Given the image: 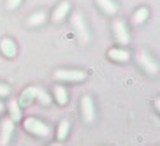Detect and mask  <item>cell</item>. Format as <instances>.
<instances>
[{
    "label": "cell",
    "mask_w": 160,
    "mask_h": 146,
    "mask_svg": "<svg viewBox=\"0 0 160 146\" xmlns=\"http://www.w3.org/2000/svg\"><path fill=\"white\" fill-rule=\"evenodd\" d=\"M33 99H37L39 102L44 104V106H49V104H51V97H49V93H48L44 88H41V86H28V88H25L23 92H21V95H19L18 104H21V106H28V104H32Z\"/></svg>",
    "instance_id": "1"
},
{
    "label": "cell",
    "mask_w": 160,
    "mask_h": 146,
    "mask_svg": "<svg viewBox=\"0 0 160 146\" xmlns=\"http://www.w3.org/2000/svg\"><path fill=\"white\" fill-rule=\"evenodd\" d=\"M71 23H72V28H74L76 35L79 39L81 44H88L90 43V30H88V25H86V19L81 13H74L71 18Z\"/></svg>",
    "instance_id": "2"
},
{
    "label": "cell",
    "mask_w": 160,
    "mask_h": 146,
    "mask_svg": "<svg viewBox=\"0 0 160 146\" xmlns=\"http://www.w3.org/2000/svg\"><path fill=\"white\" fill-rule=\"evenodd\" d=\"M25 130L37 137H44V139L51 136V128L48 127L44 122L37 120V118H27L25 120Z\"/></svg>",
    "instance_id": "3"
},
{
    "label": "cell",
    "mask_w": 160,
    "mask_h": 146,
    "mask_svg": "<svg viewBox=\"0 0 160 146\" xmlns=\"http://www.w3.org/2000/svg\"><path fill=\"white\" fill-rule=\"evenodd\" d=\"M53 78L57 81H72V83H78V81H83L86 78V72L78 71V69H58V71H55Z\"/></svg>",
    "instance_id": "4"
},
{
    "label": "cell",
    "mask_w": 160,
    "mask_h": 146,
    "mask_svg": "<svg viewBox=\"0 0 160 146\" xmlns=\"http://www.w3.org/2000/svg\"><path fill=\"white\" fill-rule=\"evenodd\" d=\"M137 63H139L148 74H151V76L158 74V63L153 60V57H151L148 51H139L137 53Z\"/></svg>",
    "instance_id": "5"
},
{
    "label": "cell",
    "mask_w": 160,
    "mask_h": 146,
    "mask_svg": "<svg viewBox=\"0 0 160 146\" xmlns=\"http://www.w3.org/2000/svg\"><path fill=\"white\" fill-rule=\"evenodd\" d=\"M113 30H114L116 41L122 44V46H127V44L130 43V33H128V28H127V25H125V21L116 19L113 23Z\"/></svg>",
    "instance_id": "6"
},
{
    "label": "cell",
    "mask_w": 160,
    "mask_h": 146,
    "mask_svg": "<svg viewBox=\"0 0 160 146\" xmlns=\"http://www.w3.org/2000/svg\"><path fill=\"white\" fill-rule=\"evenodd\" d=\"M81 116L86 123H92L95 120V106H93V99L90 95H85L81 99Z\"/></svg>",
    "instance_id": "7"
},
{
    "label": "cell",
    "mask_w": 160,
    "mask_h": 146,
    "mask_svg": "<svg viewBox=\"0 0 160 146\" xmlns=\"http://www.w3.org/2000/svg\"><path fill=\"white\" fill-rule=\"evenodd\" d=\"M14 132V122L11 118H4L0 123V146H7Z\"/></svg>",
    "instance_id": "8"
},
{
    "label": "cell",
    "mask_w": 160,
    "mask_h": 146,
    "mask_svg": "<svg viewBox=\"0 0 160 146\" xmlns=\"http://www.w3.org/2000/svg\"><path fill=\"white\" fill-rule=\"evenodd\" d=\"M69 11H71V4H69V2H62V4H58L57 7H55L51 19L55 23H60V21H63V19L69 16Z\"/></svg>",
    "instance_id": "9"
},
{
    "label": "cell",
    "mask_w": 160,
    "mask_h": 146,
    "mask_svg": "<svg viewBox=\"0 0 160 146\" xmlns=\"http://www.w3.org/2000/svg\"><path fill=\"white\" fill-rule=\"evenodd\" d=\"M0 51L4 53V57H7V58H14L16 57V43L12 41V39H9V37H5V39H2L0 41Z\"/></svg>",
    "instance_id": "10"
},
{
    "label": "cell",
    "mask_w": 160,
    "mask_h": 146,
    "mask_svg": "<svg viewBox=\"0 0 160 146\" xmlns=\"http://www.w3.org/2000/svg\"><path fill=\"white\" fill-rule=\"evenodd\" d=\"M108 57L114 62H128L130 53H128L127 49H123V48H111L108 51Z\"/></svg>",
    "instance_id": "11"
},
{
    "label": "cell",
    "mask_w": 160,
    "mask_h": 146,
    "mask_svg": "<svg viewBox=\"0 0 160 146\" xmlns=\"http://www.w3.org/2000/svg\"><path fill=\"white\" fill-rule=\"evenodd\" d=\"M95 2H97V5H99L100 9L106 13V14L114 16L118 13V5H116V2H114V0H95Z\"/></svg>",
    "instance_id": "12"
},
{
    "label": "cell",
    "mask_w": 160,
    "mask_h": 146,
    "mask_svg": "<svg viewBox=\"0 0 160 146\" xmlns=\"http://www.w3.org/2000/svg\"><path fill=\"white\" fill-rule=\"evenodd\" d=\"M7 108H9V114H11V120L12 122H19L21 120V109H19V104L16 99H11L9 104H7Z\"/></svg>",
    "instance_id": "13"
},
{
    "label": "cell",
    "mask_w": 160,
    "mask_h": 146,
    "mask_svg": "<svg viewBox=\"0 0 160 146\" xmlns=\"http://www.w3.org/2000/svg\"><path fill=\"white\" fill-rule=\"evenodd\" d=\"M148 16H150V11L146 9V7H139L134 13V16H132V23L136 25V27H139V25H142L148 19Z\"/></svg>",
    "instance_id": "14"
},
{
    "label": "cell",
    "mask_w": 160,
    "mask_h": 146,
    "mask_svg": "<svg viewBox=\"0 0 160 146\" xmlns=\"http://www.w3.org/2000/svg\"><path fill=\"white\" fill-rule=\"evenodd\" d=\"M44 21H46V13H44V11H37V13H33V14L28 16L27 25H28V27H39V25H42Z\"/></svg>",
    "instance_id": "15"
},
{
    "label": "cell",
    "mask_w": 160,
    "mask_h": 146,
    "mask_svg": "<svg viewBox=\"0 0 160 146\" xmlns=\"http://www.w3.org/2000/svg\"><path fill=\"white\" fill-rule=\"evenodd\" d=\"M55 99L60 106H65L67 104V99H69V93L63 86H55Z\"/></svg>",
    "instance_id": "16"
},
{
    "label": "cell",
    "mask_w": 160,
    "mask_h": 146,
    "mask_svg": "<svg viewBox=\"0 0 160 146\" xmlns=\"http://www.w3.org/2000/svg\"><path fill=\"white\" fill-rule=\"evenodd\" d=\"M69 128H71V123H69V120H62L60 125H58V132H57L58 141H63V139H65L67 134H69Z\"/></svg>",
    "instance_id": "17"
},
{
    "label": "cell",
    "mask_w": 160,
    "mask_h": 146,
    "mask_svg": "<svg viewBox=\"0 0 160 146\" xmlns=\"http://www.w3.org/2000/svg\"><path fill=\"white\" fill-rule=\"evenodd\" d=\"M21 2H23V0H7V2H5V7H7V11H14L21 5Z\"/></svg>",
    "instance_id": "18"
},
{
    "label": "cell",
    "mask_w": 160,
    "mask_h": 146,
    "mask_svg": "<svg viewBox=\"0 0 160 146\" xmlns=\"http://www.w3.org/2000/svg\"><path fill=\"white\" fill-rule=\"evenodd\" d=\"M11 93V88L7 85H4V83H0V97H7V95Z\"/></svg>",
    "instance_id": "19"
},
{
    "label": "cell",
    "mask_w": 160,
    "mask_h": 146,
    "mask_svg": "<svg viewBox=\"0 0 160 146\" xmlns=\"http://www.w3.org/2000/svg\"><path fill=\"white\" fill-rule=\"evenodd\" d=\"M2 111H4V104L0 102V113H2Z\"/></svg>",
    "instance_id": "20"
},
{
    "label": "cell",
    "mask_w": 160,
    "mask_h": 146,
    "mask_svg": "<svg viewBox=\"0 0 160 146\" xmlns=\"http://www.w3.org/2000/svg\"><path fill=\"white\" fill-rule=\"evenodd\" d=\"M51 146H62V144H58V143H57V144H51Z\"/></svg>",
    "instance_id": "21"
}]
</instances>
